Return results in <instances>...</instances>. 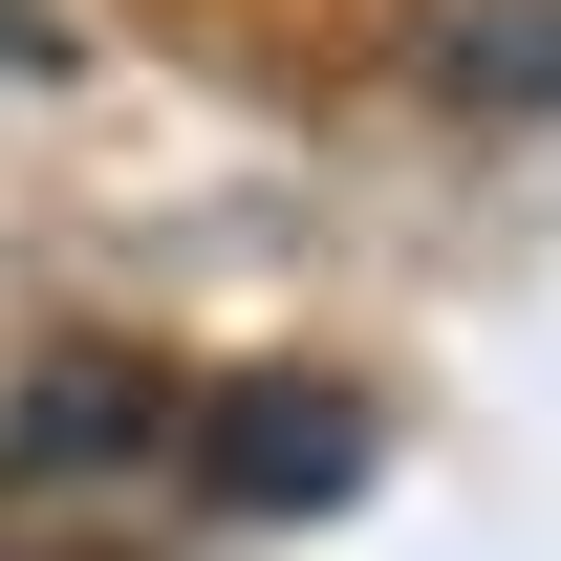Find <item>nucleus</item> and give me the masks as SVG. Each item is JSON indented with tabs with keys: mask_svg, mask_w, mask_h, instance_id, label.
<instances>
[{
	"mask_svg": "<svg viewBox=\"0 0 561 561\" xmlns=\"http://www.w3.org/2000/svg\"><path fill=\"white\" fill-rule=\"evenodd\" d=\"M151 389L130 367H44V389H22V411H0V476H108V454H151Z\"/></svg>",
	"mask_w": 561,
	"mask_h": 561,
	"instance_id": "2",
	"label": "nucleus"
},
{
	"mask_svg": "<svg viewBox=\"0 0 561 561\" xmlns=\"http://www.w3.org/2000/svg\"><path fill=\"white\" fill-rule=\"evenodd\" d=\"M432 66L476 87V108H540V87H561V0H454V44H432Z\"/></svg>",
	"mask_w": 561,
	"mask_h": 561,
	"instance_id": "3",
	"label": "nucleus"
},
{
	"mask_svg": "<svg viewBox=\"0 0 561 561\" xmlns=\"http://www.w3.org/2000/svg\"><path fill=\"white\" fill-rule=\"evenodd\" d=\"M367 454H389V411H367L346 367H238L195 411V476L238 518H324V496H367Z\"/></svg>",
	"mask_w": 561,
	"mask_h": 561,
	"instance_id": "1",
	"label": "nucleus"
}]
</instances>
